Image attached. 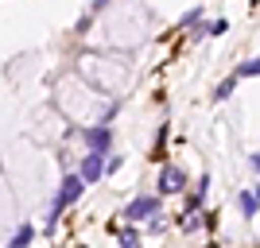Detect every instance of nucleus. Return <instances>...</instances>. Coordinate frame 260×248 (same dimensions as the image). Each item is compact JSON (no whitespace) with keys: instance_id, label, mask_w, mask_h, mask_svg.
<instances>
[{"instance_id":"1","label":"nucleus","mask_w":260,"mask_h":248,"mask_svg":"<svg viewBox=\"0 0 260 248\" xmlns=\"http://www.w3.org/2000/svg\"><path fill=\"white\" fill-rule=\"evenodd\" d=\"M86 179H82V171H70V174H62V183H58V190H54V198H51V214H47V229H54V221L70 209V205L82 198V190H86Z\"/></svg>"},{"instance_id":"2","label":"nucleus","mask_w":260,"mask_h":248,"mask_svg":"<svg viewBox=\"0 0 260 248\" xmlns=\"http://www.w3.org/2000/svg\"><path fill=\"white\" fill-rule=\"evenodd\" d=\"M163 214V194L155 190V194H140V198H132L124 209H120V221H152V217Z\"/></svg>"},{"instance_id":"3","label":"nucleus","mask_w":260,"mask_h":248,"mask_svg":"<svg viewBox=\"0 0 260 248\" xmlns=\"http://www.w3.org/2000/svg\"><path fill=\"white\" fill-rule=\"evenodd\" d=\"M155 190H159L163 198H167V194H183V190H186V174H183V167H175V163H163Z\"/></svg>"},{"instance_id":"4","label":"nucleus","mask_w":260,"mask_h":248,"mask_svg":"<svg viewBox=\"0 0 260 248\" xmlns=\"http://www.w3.org/2000/svg\"><path fill=\"white\" fill-rule=\"evenodd\" d=\"M82 140H86L89 151H113V132H109L105 120H98V124H89V128H82Z\"/></svg>"},{"instance_id":"5","label":"nucleus","mask_w":260,"mask_h":248,"mask_svg":"<svg viewBox=\"0 0 260 248\" xmlns=\"http://www.w3.org/2000/svg\"><path fill=\"white\" fill-rule=\"evenodd\" d=\"M78 171H82V179H86L89 186L101 183V179H105V151H86L82 163H78Z\"/></svg>"},{"instance_id":"6","label":"nucleus","mask_w":260,"mask_h":248,"mask_svg":"<svg viewBox=\"0 0 260 248\" xmlns=\"http://www.w3.org/2000/svg\"><path fill=\"white\" fill-rule=\"evenodd\" d=\"M237 205H241V214H245V217H256V209H260L256 190H241V194H237Z\"/></svg>"},{"instance_id":"7","label":"nucleus","mask_w":260,"mask_h":248,"mask_svg":"<svg viewBox=\"0 0 260 248\" xmlns=\"http://www.w3.org/2000/svg\"><path fill=\"white\" fill-rule=\"evenodd\" d=\"M31 240H35V225H20L12 233V248H27Z\"/></svg>"},{"instance_id":"8","label":"nucleus","mask_w":260,"mask_h":248,"mask_svg":"<svg viewBox=\"0 0 260 248\" xmlns=\"http://www.w3.org/2000/svg\"><path fill=\"white\" fill-rule=\"evenodd\" d=\"M117 237H120V244L136 248V244H140V229H136V221H128L124 229H117Z\"/></svg>"},{"instance_id":"9","label":"nucleus","mask_w":260,"mask_h":248,"mask_svg":"<svg viewBox=\"0 0 260 248\" xmlns=\"http://www.w3.org/2000/svg\"><path fill=\"white\" fill-rule=\"evenodd\" d=\"M237 82H241L237 74H229L225 82H217V89H214V101H225V97H233V89H237Z\"/></svg>"},{"instance_id":"10","label":"nucleus","mask_w":260,"mask_h":248,"mask_svg":"<svg viewBox=\"0 0 260 248\" xmlns=\"http://www.w3.org/2000/svg\"><path fill=\"white\" fill-rule=\"evenodd\" d=\"M229 31V20H206L198 27V35H225Z\"/></svg>"},{"instance_id":"11","label":"nucleus","mask_w":260,"mask_h":248,"mask_svg":"<svg viewBox=\"0 0 260 248\" xmlns=\"http://www.w3.org/2000/svg\"><path fill=\"white\" fill-rule=\"evenodd\" d=\"M233 74H237L241 82H245V78H260V58H249V62H241Z\"/></svg>"},{"instance_id":"12","label":"nucleus","mask_w":260,"mask_h":248,"mask_svg":"<svg viewBox=\"0 0 260 248\" xmlns=\"http://www.w3.org/2000/svg\"><path fill=\"white\" fill-rule=\"evenodd\" d=\"M179 23H183V27H194V23H202V8H190Z\"/></svg>"},{"instance_id":"13","label":"nucleus","mask_w":260,"mask_h":248,"mask_svg":"<svg viewBox=\"0 0 260 248\" xmlns=\"http://www.w3.org/2000/svg\"><path fill=\"white\" fill-rule=\"evenodd\" d=\"M120 167H124V159H120V155H105V174H117Z\"/></svg>"},{"instance_id":"14","label":"nucleus","mask_w":260,"mask_h":248,"mask_svg":"<svg viewBox=\"0 0 260 248\" xmlns=\"http://www.w3.org/2000/svg\"><path fill=\"white\" fill-rule=\"evenodd\" d=\"M249 167H252V171L260 174V151H256V155H249Z\"/></svg>"},{"instance_id":"15","label":"nucleus","mask_w":260,"mask_h":248,"mask_svg":"<svg viewBox=\"0 0 260 248\" xmlns=\"http://www.w3.org/2000/svg\"><path fill=\"white\" fill-rule=\"evenodd\" d=\"M252 190H256V198H260V183H256V186H252Z\"/></svg>"}]
</instances>
